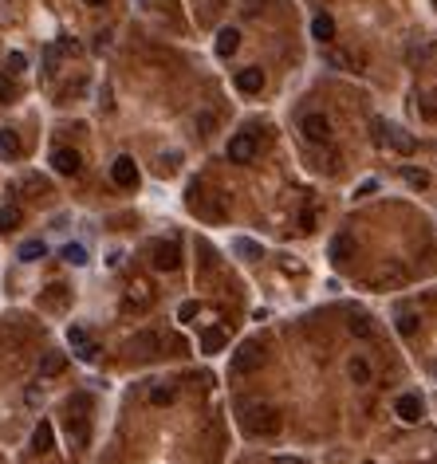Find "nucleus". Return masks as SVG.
<instances>
[{
    "mask_svg": "<svg viewBox=\"0 0 437 464\" xmlns=\"http://www.w3.org/2000/svg\"><path fill=\"white\" fill-rule=\"evenodd\" d=\"M83 4H95V8H99V4H107V0H83Z\"/></svg>",
    "mask_w": 437,
    "mask_h": 464,
    "instance_id": "nucleus-35",
    "label": "nucleus"
},
{
    "mask_svg": "<svg viewBox=\"0 0 437 464\" xmlns=\"http://www.w3.org/2000/svg\"><path fill=\"white\" fill-rule=\"evenodd\" d=\"M276 464H311V460H304V456H276Z\"/></svg>",
    "mask_w": 437,
    "mask_h": 464,
    "instance_id": "nucleus-32",
    "label": "nucleus"
},
{
    "mask_svg": "<svg viewBox=\"0 0 437 464\" xmlns=\"http://www.w3.org/2000/svg\"><path fill=\"white\" fill-rule=\"evenodd\" d=\"M351 335H358V338H370V319L367 315H351Z\"/></svg>",
    "mask_w": 437,
    "mask_h": 464,
    "instance_id": "nucleus-26",
    "label": "nucleus"
},
{
    "mask_svg": "<svg viewBox=\"0 0 437 464\" xmlns=\"http://www.w3.org/2000/svg\"><path fill=\"white\" fill-rule=\"evenodd\" d=\"M237 91H244V95H260V91H264V71L260 67L237 71Z\"/></svg>",
    "mask_w": 437,
    "mask_h": 464,
    "instance_id": "nucleus-11",
    "label": "nucleus"
},
{
    "mask_svg": "<svg viewBox=\"0 0 437 464\" xmlns=\"http://www.w3.org/2000/svg\"><path fill=\"white\" fill-rule=\"evenodd\" d=\"M110 178H115V185L134 189V185H138V166H134V158H115V166H110Z\"/></svg>",
    "mask_w": 437,
    "mask_h": 464,
    "instance_id": "nucleus-8",
    "label": "nucleus"
},
{
    "mask_svg": "<svg viewBox=\"0 0 437 464\" xmlns=\"http://www.w3.org/2000/svg\"><path fill=\"white\" fill-rule=\"evenodd\" d=\"M299 130H304L308 142H327L331 138V122L323 119V114H308V119L299 122Z\"/></svg>",
    "mask_w": 437,
    "mask_h": 464,
    "instance_id": "nucleus-10",
    "label": "nucleus"
},
{
    "mask_svg": "<svg viewBox=\"0 0 437 464\" xmlns=\"http://www.w3.org/2000/svg\"><path fill=\"white\" fill-rule=\"evenodd\" d=\"M63 260H67V264H87V248L67 244V248H63Z\"/></svg>",
    "mask_w": 437,
    "mask_h": 464,
    "instance_id": "nucleus-27",
    "label": "nucleus"
},
{
    "mask_svg": "<svg viewBox=\"0 0 437 464\" xmlns=\"http://www.w3.org/2000/svg\"><path fill=\"white\" fill-rule=\"evenodd\" d=\"M213 126H217V119H213V114H201V119H197V130H201V134H213Z\"/></svg>",
    "mask_w": 437,
    "mask_h": 464,
    "instance_id": "nucleus-31",
    "label": "nucleus"
},
{
    "mask_svg": "<svg viewBox=\"0 0 437 464\" xmlns=\"http://www.w3.org/2000/svg\"><path fill=\"white\" fill-rule=\"evenodd\" d=\"M67 343H71V350H75V358H83V362H95V358H99V346L87 338V331H83V326H71V331H67Z\"/></svg>",
    "mask_w": 437,
    "mask_h": 464,
    "instance_id": "nucleus-6",
    "label": "nucleus"
},
{
    "mask_svg": "<svg viewBox=\"0 0 437 464\" xmlns=\"http://www.w3.org/2000/svg\"><path fill=\"white\" fill-rule=\"evenodd\" d=\"M178 264H181L178 240H158V244H154V267H158V272H174Z\"/></svg>",
    "mask_w": 437,
    "mask_h": 464,
    "instance_id": "nucleus-4",
    "label": "nucleus"
},
{
    "mask_svg": "<svg viewBox=\"0 0 437 464\" xmlns=\"http://www.w3.org/2000/svg\"><path fill=\"white\" fill-rule=\"evenodd\" d=\"M130 350H134L138 358H154L162 350V338L158 335H138L134 343H130Z\"/></svg>",
    "mask_w": 437,
    "mask_h": 464,
    "instance_id": "nucleus-15",
    "label": "nucleus"
},
{
    "mask_svg": "<svg viewBox=\"0 0 437 464\" xmlns=\"http://www.w3.org/2000/svg\"><path fill=\"white\" fill-rule=\"evenodd\" d=\"M347 374H351V382H355V385H367V382H370V366H367V358H355Z\"/></svg>",
    "mask_w": 437,
    "mask_h": 464,
    "instance_id": "nucleus-22",
    "label": "nucleus"
},
{
    "mask_svg": "<svg viewBox=\"0 0 437 464\" xmlns=\"http://www.w3.org/2000/svg\"><path fill=\"white\" fill-rule=\"evenodd\" d=\"M8 67H12V75H16V71H24V67H28V60H24L20 51H12V55H8Z\"/></svg>",
    "mask_w": 437,
    "mask_h": 464,
    "instance_id": "nucleus-30",
    "label": "nucleus"
},
{
    "mask_svg": "<svg viewBox=\"0 0 437 464\" xmlns=\"http://www.w3.org/2000/svg\"><path fill=\"white\" fill-rule=\"evenodd\" d=\"M374 134H378V142H390L398 154H414V138L402 126H386L382 119H374Z\"/></svg>",
    "mask_w": 437,
    "mask_h": 464,
    "instance_id": "nucleus-3",
    "label": "nucleus"
},
{
    "mask_svg": "<svg viewBox=\"0 0 437 464\" xmlns=\"http://www.w3.org/2000/svg\"><path fill=\"white\" fill-rule=\"evenodd\" d=\"M394 413L402 417L406 425H417V421H422V413H426V402H422L417 394H402L394 402Z\"/></svg>",
    "mask_w": 437,
    "mask_h": 464,
    "instance_id": "nucleus-5",
    "label": "nucleus"
},
{
    "mask_svg": "<svg viewBox=\"0 0 437 464\" xmlns=\"http://www.w3.org/2000/svg\"><path fill=\"white\" fill-rule=\"evenodd\" d=\"M174 397H178L174 385H154V390H150V402H154V405H169Z\"/></svg>",
    "mask_w": 437,
    "mask_h": 464,
    "instance_id": "nucleus-23",
    "label": "nucleus"
},
{
    "mask_svg": "<svg viewBox=\"0 0 437 464\" xmlns=\"http://www.w3.org/2000/svg\"><path fill=\"white\" fill-rule=\"evenodd\" d=\"M260 362H264L260 343H240L233 354V374H252V370H260Z\"/></svg>",
    "mask_w": 437,
    "mask_h": 464,
    "instance_id": "nucleus-2",
    "label": "nucleus"
},
{
    "mask_svg": "<svg viewBox=\"0 0 437 464\" xmlns=\"http://www.w3.org/2000/svg\"><path fill=\"white\" fill-rule=\"evenodd\" d=\"M51 166H56V173H63V178H75L83 169V158H79V150H56V154H51Z\"/></svg>",
    "mask_w": 437,
    "mask_h": 464,
    "instance_id": "nucleus-9",
    "label": "nucleus"
},
{
    "mask_svg": "<svg viewBox=\"0 0 437 464\" xmlns=\"http://www.w3.org/2000/svg\"><path fill=\"white\" fill-rule=\"evenodd\" d=\"M237 48H240V32L237 28H221L217 32V55H237Z\"/></svg>",
    "mask_w": 437,
    "mask_h": 464,
    "instance_id": "nucleus-13",
    "label": "nucleus"
},
{
    "mask_svg": "<svg viewBox=\"0 0 437 464\" xmlns=\"http://www.w3.org/2000/svg\"><path fill=\"white\" fill-rule=\"evenodd\" d=\"M20 220H24V213L16 205H4L0 208V232H12V228H20Z\"/></svg>",
    "mask_w": 437,
    "mask_h": 464,
    "instance_id": "nucleus-20",
    "label": "nucleus"
},
{
    "mask_svg": "<svg viewBox=\"0 0 437 464\" xmlns=\"http://www.w3.org/2000/svg\"><path fill=\"white\" fill-rule=\"evenodd\" d=\"M197 311H201L197 303H181V307H178V319H181V323H189V319L197 315Z\"/></svg>",
    "mask_w": 437,
    "mask_h": 464,
    "instance_id": "nucleus-29",
    "label": "nucleus"
},
{
    "mask_svg": "<svg viewBox=\"0 0 437 464\" xmlns=\"http://www.w3.org/2000/svg\"><path fill=\"white\" fill-rule=\"evenodd\" d=\"M221 346H225V331H217V326H213V331H205V335H201V350H205V354H217Z\"/></svg>",
    "mask_w": 437,
    "mask_h": 464,
    "instance_id": "nucleus-21",
    "label": "nucleus"
},
{
    "mask_svg": "<svg viewBox=\"0 0 437 464\" xmlns=\"http://www.w3.org/2000/svg\"><path fill=\"white\" fill-rule=\"evenodd\" d=\"M402 178H406L414 189H426V185H429V178H426V173H422V169H410V166L402 169Z\"/></svg>",
    "mask_w": 437,
    "mask_h": 464,
    "instance_id": "nucleus-28",
    "label": "nucleus"
},
{
    "mask_svg": "<svg viewBox=\"0 0 437 464\" xmlns=\"http://www.w3.org/2000/svg\"><path fill=\"white\" fill-rule=\"evenodd\" d=\"M51 444H56V429H51L48 421H40L36 433H32V449H36V453H51Z\"/></svg>",
    "mask_w": 437,
    "mask_h": 464,
    "instance_id": "nucleus-14",
    "label": "nucleus"
},
{
    "mask_svg": "<svg viewBox=\"0 0 437 464\" xmlns=\"http://www.w3.org/2000/svg\"><path fill=\"white\" fill-rule=\"evenodd\" d=\"M240 425H244L249 437H276L284 429V417H280L276 405L249 402V405H240Z\"/></svg>",
    "mask_w": 437,
    "mask_h": 464,
    "instance_id": "nucleus-1",
    "label": "nucleus"
},
{
    "mask_svg": "<svg viewBox=\"0 0 437 464\" xmlns=\"http://www.w3.org/2000/svg\"><path fill=\"white\" fill-rule=\"evenodd\" d=\"M311 36H315L319 44H327V40H335V20H331L327 12H319L315 20H311Z\"/></svg>",
    "mask_w": 437,
    "mask_h": 464,
    "instance_id": "nucleus-16",
    "label": "nucleus"
},
{
    "mask_svg": "<svg viewBox=\"0 0 437 464\" xmlns=\"http://www.w3.org/2000/svg\"><path fill=\"white\" fill-rule=\"evenodd\" d=\"M233 248H237V256H244V260H260V256H264V252H260V244H252V240H244V237H240Z\"/></svg>",
    "mask_w": 437,
    "mask_h": 464,
    "instance_id": "nucleus-24",
    "label": "nucleus"
},
{
    "mask_svg": "<svg viewBox=\"0 0 437 464\" xmlns=\"http://www.w3.org/2000/svg\"><path fill=\"white\" fill-rule=\"evenodd\" d=\"M229 161H237V166H244V161L256 158V138L252 134H237V138H229Z\"/></svg>",
    "mask_w": 437,
    "mask_h": 464,
    "instance_id": "nucleus-7",
    "label": "nucleus"
},
{
    "mask_svg": "<svg viewBox=\"0 0 437 464\" xmlns=\"http://www.w3.org/2000/svg\"><path fill=\"white\" fill-rule=\"evenodd\" d=\"M0 158H20V138H16V130H0Z\"/></svg>",
    "mask_w": 437,
    "mask_h": 464,
    "instance_id": "nucleus-17",
    "label": "nucleus"
},
{
    "mask_svg": "<svg viewBox=\"0 0 437 464\" xmlns=\"http://www.w3.org/2000/svg\"><path fill=\"white\" fill-rule=\"evenodd\" d=\"M304 232H315V213H304Z\"/></svg>",
    "mask_w": 437,
    "mask_h": 464,
    "instance_id": "nucleus-33",
    "label": "nucleus"
},
{
    "mask_svg": "<svg viewBox=\"0 0 437 464\" xmlns=\"http://www.w3.org/2000/svg\"><path fill=\"white\" fill-rule=\"evenodd\" d=\"M0 99H4V102L12 99V87H8V83H4V79H0Z\"/></svg>",
    "mask_w": 437,
    "mask_h": 464,
    "instance_id": "nucleus-34",
    "label": "nucleus"
},
{
    "mask_svg": "<svg viewBox=\"0 0 437 464\" xmlns=\"http://www.w3.org/2000/svg\"><path fill=\"white\" fill-rule=\"evenodd\" d=\"M367 464H370V460H367Z\"/></svg>",
    "mask_w": 437,
    "mask_h": 464,
    "instance_id": "nucleus-36",
    "label": "nucleus"
},
{
    "mask_svg": "<svg viewBox=\"0 0 437 464\" xmlns=\"http://www.w3.org/2000/svg\"><path fill=\"white\" fill-rule=\"evenodd\" d=\"M63 366H67V354H44V362H40V378H56V374H63Z\"/></svg>",
    "mask_w": 437,
    "mask_h": 464,
    "instance_id": "nucleus-19",
    "label": "nucleus"
},
{
    "mask_svg": "<svg viewBox=\"0 0 437 464\" xmlns=\"http://www.w3.org/2000/svg\"><path fill=\"white\" fill-rule=\"evenodd\" d=\"M351 252H355V240L347 237V232H339V237H331V248H327V256L331 264H347Z\"/></svg>",
    "mask_w": 437,
    "mask_h": 464,
    "instance_id": "nucleus-12",
    "label": "nucleus"
},
{
    "mask_svg": "<svg viewBox=\"0 0 437 464\" xmlns=\"http://www.w3.org/2000/svg\"><path fill=\"white\" fill-rule=\"evenodd\" d=\"M44 252H48V244H44V240H28V244L20 248V260H40Z\"/></svg>",
    "mask_w": 437,
    "mask_h": 464,
    "instance_id": "nucleus-25",
    "label": "nucleus"
},
{
    "mask_svg": "<svg viewBox=\"0 0 437 464\" xmlns=\"http://www.w3.org/2000/svg\"><path fill=\"white\" fill-rule=\"evenodd\" d=\"M398 331H402L406 338H414L417 331H422V319H417L410 307H402V311H398Z\"/></svg>",
    "mask_w": 437,
    "mask_h": 464,
    "instance_id": "nucleus-18",
    "label": "nucleus"
}]
</instances>
